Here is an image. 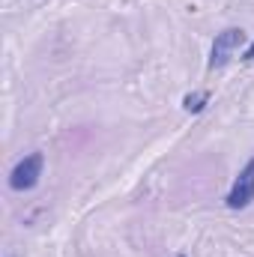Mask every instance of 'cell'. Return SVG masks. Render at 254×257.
I'll use <instances>...</instances> for the list:
<instances>
[{
	"instance_id": "6",
	"label": "cell",
	"mask_w": 254,
	"mask_h": 257,
	"mask_svg": "<svg viewBox=\"0 0 254 257\" xmlns=\"http://www.w3.org/2000/svg\"><path fill=\"white\" fill-rule=\"evenodd\" d=\"M177 257H186V254H177Z\"/></svg>"
},
{
	"instance_id": "1",
	"label": "cell",
	"mask_w": 254,
	"mask_h": 257,
	"mask_svg": "<svg viewBox=\"0 0 254 257\" xmlns=\"http://www.w3.org/2000/svg\"><path fill=\"white\" fill-rule=\"evenodd\" d=\"M42 168H45V156L39 150L27 153L9 171V189L12 192H30V189H36L39 186V177H42Z\"/></svg>"
},
{
	"instance_id": "5",
	"label": "cell",
	"mask_w": 254,
	"mask_h": 257,
	"mask_svg": "<svg viewBox=\"0 0 254 257\" xmlns=\"http://www.w3.org/2000/svg\"><path fill=\"white\" fill-rule=\"evenodd\" d=\"M242 60H245V63H254V42L248 45V48H245V54H242Z\"/></svg>"
},
{
	"instance_id": "4",
	"label": "cell",
	"mask_w": 254,
	"mask_h": 257,
	"mask_svg": "<svg viewBox=\"0 0 254 257\" xmlns=\"http://www.w3.org/2000/svg\"><path fill=\"white\" fill-rule=\"evenodd\" d=\"M206 102H209V93H206V90H200V93H189V96L183 99V111H189V114H200V111L206 108Z\"/></svg>"
},
{
	"instance_id": "7",
	"label": "cell",
	"mask_w": 254,
	"mask_h": 257,
	"mask_svg": "<svg viewBox=\"0 0 254 257\" xmlns=\"http://www.w3.org/2000/svg\"><path fill=\"white\" fill-rule=\"evenodd\" d=\"M9 257H12V254H9Z\"/></svg>"
},
{
	"instance_id": "3",
	"label": "cell",
	"mask_w": 254,
	"mask_h": 257,
	"mask_svg": "<svg viewBox=\"0 0 254 257\" xmlns=\"http://www.w3.org/2000/svg\"><path fill=\"white\" fill-rule=\"evenodd\" d=\"M251 200H254V156L245 162V168L236 174V180H233L230 192L224 197V203H227V209H245V206H251Z\"/></svg>"
},
{
	"instance_id": "2",
	"label": "cell",
	"mask_w": 254,
	"mask_h": 257,
	"mask_svg": "<svg viewBox=\"0 0 254 257\" xmlns=\"http://www.w3.org/2000/svg\"><path fill=\"white\" fill-rule=\"evenodd\" d=\"M245 30L242 27H224L221 33H215L212 39V51H209V69H221L233 60V54L245 45Z\"/></svg>"
}]
</instances>
